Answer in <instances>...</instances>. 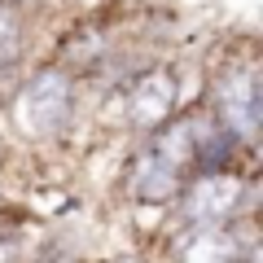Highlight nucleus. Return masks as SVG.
<instances>
[{
	"label": "nucleus",
	"mask_w": 263,
	"mask_h": 263,
	"mask_svg": "<svg viewBox=\"0 0 263 263\" xmlns=\"http://www.w3.org/2000/svg\"><path fill=\"white\" fill-rule=\"evenodd\" d=\"M75 110V88H70V75L66 70H40L27 84L13 92V127L31 141H48L66 127Z\"/></svg>",
	"instance_id": "f257e3e1"
},
{
	"label": "nucleus",
	"mask_w": 263,
	"mask_h": 263,
	"mask_svg": "<svg viewBox=\"0 0 263 263\" xmlns=\"http://www.w3.org/2000/svg\"><path fill=\"white\" fill-rule=\"evenodd\" d=\"M215 110L219 123H224L228 136H241V141H254L259 136V119H263V75L254 57H241V62H228L224 75L215 84Z\"/></svg>",
	"instance_id": "f03ea898"
},
{
	"label": "nucleus",
	"mask_w": 263,
	"mask_h": 263,
	"mask_svg": "<svg viewBox=\"0 0 263 263\" xmlns=\"http://www.w3.org/2000/svg\"><path fill=\"white\" fill-rule=\"evenodd\" d=\"M237 206H241V180L233 171H202L184 189V219L193 228L224 224Z\"/></svg>",
	"instance_id": "7ed1b4c3"
},
{
	"label": "nucleus",
	"mask_w": 263,
	"mask_h": 263,
	"mask_svg": "<svg viewBox=\"0 0 263 263\" xmlns=\"http://www.w3.org/2000/svg\"><path fill=\"white\" fill-rule=\"evenodd\" d=\"M127 119L141 123V127H162V123L176 119V75L167 66L145 70L127 88Z\"/></svg>",
	"instance_id": "20e7f679"
},
{
	"label": "nucleus",
	"mask_w": 263,
	"mask_h": 263,
	"mask_svg": "<svg viewBox=\"0 0 263 263\" xmlns=\"http://www.w3.org/2000/svg\"><path fill=\"white\" fill-rule=\"evenodd\" d=\"M127 189H132V197H141L145 206H158V202H171L180 193V171L171 162H162L154 149H145L141 158L132 162Z\"/></svg>",
	"instance_id": "39448f33"
},
{
	"label": "nucleus",
	"mask_w": 263,
	"mask_h": 263,
	"mask_svg": "<svg viewBox=\"0 0 263 263\" xmlns=\"http://www.w3.org/2000/svg\"><path fill=\"white\" fill-rule=\"evenodd\" d=\"M180 263H237L241 259V237L224 224L193 228L189 237H180Z\"/></svg>",
	"instance_id": "423d86ee"
},
{
	"label": "nucleus",
	"mask_w": 263,
	"mask_h": 263,
	"mask_svg": "<svg viewBox=\"0 0 263 263\" xmlns=\"http://www.w3.org/2000/svg\"><path fill=\"white\" fill-rule=\"evenodd\" d=\"M22 48V13L18 5L0 0V66H9Z\"/></svg>",
	"instance_id": "0eeeda50"
},
{
	"label": "nucleus",
	"mask_w": 263,
	"mask_h": 263,
	"mask_svg": "<svg viewBox=\"0 0 263 263\" xmlns=\"http://www.w3.org/2000/svg\"><path fill=\"white\" fill-rule=\"evenodd\" d=\"M18 254V237H0V263H9Z\"/></svg>",
	"instance_id": "6e6552de"
},
{
	"label": "nucleus",
	"mask_w": 263,
	"mask_h": 263,
	"mask_svg": "<svg viewBox=\"0 0 263 263\" xmlns=\"http://www.w3.org/2000/svg\"><path fill=\"white\" fill-rule=\"evenodd\" d=\"M9 5H22V0H9Z\"/></svg>",
	"instance_id": "1a4fd4ad"
}]
</instances>
